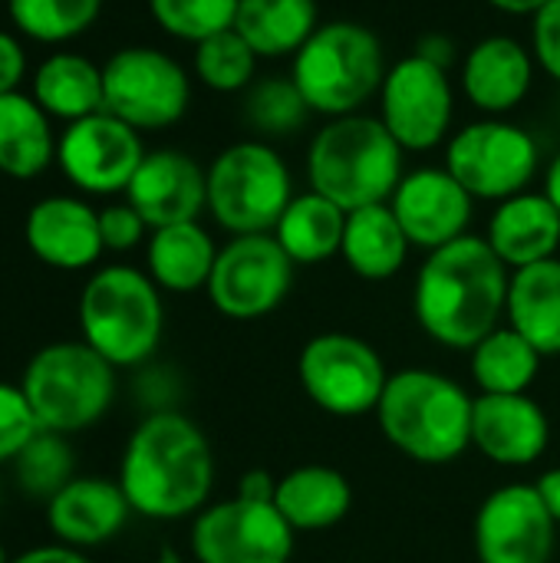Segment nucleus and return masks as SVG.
<instances>
[{
	"label": "nucleus",
	"mask_w": 560,
	"mask_h": 563,
	"mask_svg": "<svg viewBox=\"0 0 560 563\" xmlns=\"http://www.w3.org/2000/svg\"><path fill=\"white\" fill-rule=\"evenodd\" d=\"M30 254L53 271H86L102 257L99 211L73 195L40 198L23 221Z\"/></svg>",
	"instance_id": "20"
},
{
	"label": "nucleus",
	"mask_w": 560,
	"mask_h": 563,
	"mask_svg": "<svg viewBox=\"0 0 560 563\" xmlns=\"http://www.w3.org/2000/svg\"><path fill=\"white\" fill-rule=\"evenodd\" d=\"M488 3L508 16H538L551 0H488Z\"/></svg>",
	"instance_id": "46"
},
{
	"label": "nucleus",
	"mask_w": 560,
	"mask_h": 563,
	"mask_svg": "<svg viewBox=\"0 0 560 563\" xmlns=\"http://www.w3.org/2000/svg\"><path fill=\"white\" fill-rule=\"evenodd\" d=\"M56 162L50 115L33 96H0V172L10 178H36Z\"/></svg>",
	"instance_id": "29"
},
{
	"label": "nucleus",
	"mask_w": 560,
	"mask_h": 563,
	"mask_svg": "<svg viewBox=\"0 0 560 563\" xmlns=\"http://www.w3.org/2000/svg\"><path fill=\"white\" fill-rule=\"evenodd\" d=\"M297 531L274 501L228 498L191 521L195 563H290Z\"/></svg>",
	"instance_id": "14"
},
{
	"label": "nucleus",
	"mask_w": 560,
	"mask_h": 563,
	"mask_svg": "<svg viewBox=\"0 0 560 563\" xmlns=\"http://www.w3.org/2000/svg\"><path fill=\"white\" fill-rule=\"evenodd\" d=\"M241 0H149L152 20L175 40L201 43L234 26Z\"/></svg>",
	"instance_id": "37"
},
{
	"label": "nucleus",
	"mask_w": 560,
	"mask_h": 563,
	"mask_svg": "<svg viewBox=\"0 0 560 563\" xmlns=\"http://www.w3.org/2000/svg\"><path fill=\"white\" fill-rule=\"evenodd\" d=\"M274 492H277V478L264 468H251L238 482V498L248 501H274Z\"/></svg>",
	"instance_id": "44"
},
{
	"label": "nucleus",
	"mask_w": 560,
	"mask_h": 563,
	"mask_svg": "<svg viewBox=\"0 0 560 563\" xmlns=\"http://www.w3.org/2000/svg\"><path fill=\"white\" fill-rule=\"evenodd\" d=\"M541 148L535 135L508 119H479L449 135L446 168L475 201H505L528 191L538 175Z\"/></svg>",
	"instance_id": "10"
},
{
	"label": "nucleus",
	"mask_w": 560,
	"mask_h": 563,
	"mask_svg": "<svg viewBox=\"0 0 560 563\" xmlns=\"http://www.w3.org/2000/svg\"><path fill=\"white\" fill-rule=\"evenodd\" d=\"M116 366L83 340L40 346L20 376L40 429L59 435H76L102 422L116 402Z\"/></svg>",
	"instance_id": "7"
},
{
	"label": "nucleus",
	"mask_w": 560,
	"mask_h": 563,
	"mask_svg": "<svg viewBox=\"0 0 560 563\" xmlns=\"http://www.w3.org/2000/svg\"><path fill=\"white\" fill-rule=\"evenodd\" d=\"M535 488H538V495H541L548 515L554 518V525L560 528V465L548 468V472L535 482Z\"/></svg>",
	"instance_id": "45"
},
{
	"label": "nucleus",
	"mask_w": 560,
	"mask_h": 563,
	"mask_svg": "<svg viewBox=\"0 0 560 563\" xmlns=\"http://www.w3.org/2000/svg\"><path fill=\"white\" fill-rule=\"evenodd\" d=\"M79 333L116 369L145 366L165 333L158 284L129 264L99 267L79 294Z\"/></svg>",
	"instance_id": "5"
},
{
	"label": "nucleus",
	"mask_w": 560,
	"mask_h": 563,
	"mask_svg": "<svg viewBox=\"0 0 560 563\" xmlns=\"http://www.w3.org/2000/svg\"><path fill=\"white\" fill-rule=\"evenodd\" d=\"M257 53L231 26L195 43V76L215 92H241L254 82Z\"/></svg>",
	"instance_id": "36"
},
{
	"label": "nucleus",
	"mask_w": 560,
	"mask_h": 563,
	"mask_svg": "<svg viewBox=\"0 0 560 563\" xmlns=\"http://www.w3.org/2000/svg\"><path fill=\"white\" fill-rule=\"evenodd\" d=\"M290 198V168L264 139L234 142L208 165V214L231 238L271 234Z\"/></svg>",
	"instance_id": "8"
},
{
	"label": "nucleus",
	"mask_w": 560,
	"mask_h": 563,
	"mask_svg": "<svg viewBox=\"0 0 560 563\" xmlns=\"http://www.w3.org/2000/svg\"><path fill=\"white\" fill-rule=\"evenodd\" d=\"M125 201L145 218L152 231L198 221V214L208 211V168L178 148L145 152L125 188Z\"/></svg>",
	"instance_id": "18"
},
{
	"label": "nucleus",
	"mask_w": 560,
	"mask_h": 563,
	"mask_svg": "<svg viewBox=\"0 0 560 563\" xmlns=\"http://www.w3.org/2000/svg\"><path fill=\"white\" fill-rule=\"evenodd\" d=\"M23 73H26V53H23V43H20L13 33L0 30V96L20 92Z\"/></svg>",
	"instance_id": "41"
},
{
	"label": "nucleus",
	"mask_w": 560,
	"mask_h": 563,
	"mask_svg": "<svg viewBox=\"0 0 560 563\" xmlns=\"http://www.w3.org/2000/svg\"><path fill=\"white\" fill-rule=\"evenodd\" d=\"M10 563H89V558L76 548H66V544H40V548H30L17 558H10Z\"/></svg>",
	"instance_id": "43"
},
{
	"label": "nucleus",
	"mask_w": 560,
	"mask_h": 563,
	"mask_svg": "<svg viewBox=\"0 0 560 563\" xmlns=\"http://www.w3.org/2000/svg\"><path fill=\"white\" fill-rule=\"evenodd\" d=\"M479 563H551L558 551V525L535 485L495 488L475 515Z\"/></svg>",
	"instance_id": "16"
},
{
	"label": "nucleus",
	"mask_w": 560,
	"mask_h": 563,
	"mask_svg": "<svg viewBox=\"0 0 560 563\" xmlns=\"http://www.w3.org/2000/svg\"><path fill=\"white\" fill-rule=\"evenodd\" d=\"M531 53L535 63L560 82V0H551L538 16H531Z\"/></svg>",
	"instance_id": "40"
},
{
	"label": "nucleus",
	"mask_w": 560,
	"mask_h": 563,
	"mask_svg": "<svg viewBox=\"0 0 560 563\" xmlns=\"http://www.w3.org/2000/svg\"><path fill=\"white\" fill-rule=\"evenodd\" d=\"M413 244L393 214L389 201L386 205H370L356 208L347 214V231H343V247L340 257L360 280H393L409 257Z\"/></svg>",
	"instance_id": "26"
},
{
	"label": "nucleus",
	"mask_w": 560,
	"mask_h": 563,
	"mask_svg": "<svg viewBox=\"0 0 560 563\" xmlns=\"http://www.w3.org/2000/svg\"><path fill=\"white\" fill-rule=\"evenodd\" d=\"M132 505L119 482L76 475L46 501V525L50 534L76 551L102 548L129 525Z\"/></svg>",
	"instance_id": "21"
},
{
	"label": "nucleus",
	"mask_w": 560,
	"mask_h": 563,
	"mask_svg": "<svg viewBox=\"0 0 560 563\" xmlns=\"http://www.w3.org/2000/svg\"><path fill=\"white\" fill-rule=\"evenodd\" d=\"M218 261L215 238L198 221L155 228L145 244V274L168 294L205 290Z\"/></svg>",
	"instance_id": "25"
},
{
	"label": "nucleus",
	"mask_w": 560,
	"mask_h": 563,
	"mask_svg": "<svg viewBox=\"0 0 560 563\" xmlns=\"http://www.w3.org/2000/svg\"><path fill=\"white\" fill-rule=\"evenodd\" d=\"M416 56H422V59H429V63H436V66H442V69H449L452 63H455V40L452 36H446V33H426V36H419V43H416V49H413Z\"/></svg>",
	"instance_id": "42"
},
{
	"label": "nucleus",
	"mask_w": 560,
	"mask_h": 563,
	"mask_svg": "<svg viewBox=\"0 0 560 563\" xmlns=\"http://www.w3.org/2000/svg\"><path fill=\"white\" fill-rule=\"evenodd\" d=\"M545 195L551 198V205L560 211V152L551 158V165L545 172Z\"/></svg>",
	"instance_id": "47"
},
{
	"label": "nucleus",
	"mask_w": 560,
	"mask_h": 563,
	"mask_svg": "<svg viewBox=\"0 0 560 563\" xmlns=\"http://www.w3.org/2000/svg\"><path fill=\"white\" fill-rule=\"evenodd\" d=\"M508 284L512 271L498 261L488 241L465 234L426 254L413 284L416 323L432 343L472 353L502 327Z\"/></svg>",
	"instance_id": "1"
},
{
	"label": "nucleus",
	"mask_w": 560,
	"mask_h": 563,
	"mask_svg": "<svg viewBox=\"0 0 560 563\" xmlns=\"http://www.w3.org/2000/svg\"><path fill=\"white\" fill-rule=\"evenodd\" d=\"M106 112L135 132L175 125L191 106V79L185 66L155 46H125L102 63Z\"/></svg>",
	"instance_id": "11"
},
{
	"label": "nucleus",
	"mask_w": 560,
	"mask_h": 563,
	"mask_svg": "<svg viewBox=\"0 0 560 563\" xmlns=\"http://www.w3.org/2000/svg\"><path fill=\"white\" fill-rule=\"evenodd\" d=\"M472 205L475 198L446 165L406 172L389 198V208L399 218L409 244L426 254L469 234Z\"/></svg>",
	"instance_id": "17"
},
{
	"label": "nucleus",
	"mask_w": 560,
	"mask_h": 563,
	"mask_svg": "<svg viewBox=\"0 0 560 563\" xmlns=\"http://www.w3.org/2000/svg\"><path fill=\"white\" fill-rule=\"evenodd\" d=\"M310 106L304 102L300 89L294 86L290 76H267L261 82L248 86L244 96V119L251 122V129L257 132V139H284L294 135L307 119H310Z\"/></svg>",
	"instance_id": "35"
},
{
	"label": "nucleus",
	"mask_w": 560,
	"mask_h": 563,
	"mask_svg": "<svg viewBox=\"0 0 560 563\" xmlns=\"http://www.w3.org/2000/svg\"><path fill=\"white\" fill-rule=\"evenodd\" d=\"M274 505L297 534L330 531L350 515L353 485L330 465H300L277 478Z\"/></svg>",
	"instance_id": "24"
},
{
	"label": "nucleus",
	"mask_w": 560,
	"mask_h": 563,
	"mask_svg": "<svg viewBox=\"0 0 560 563\" xmlns=\"http://www.w3.org/2000/svg\"><path fill=\"white\" fill-rule=\"evenodd\" d=\"M142 158V132H135L106 109L69 122L56 139L59 172L86 195H125Z\"/></svg>",
	"instance_id": "15"
},
{
	"label": "nucleus",
	"mask_w": 560,
	"mask_h": 563,
	"mask_svg": "<svg viewBox=\"0 0 560 563\" xmlns=\"http://www.w3.org/2000/svg\"><path fill=\"white\" fill-rule=\"evenodd\" d=\"M297 379L304 396L327 416L360 419L376 412L389 383L376 346L353 333H317L297 356Z\"/></svg>",
	"instance_id": "9"
},
{
	"label": "nucleus",
	"mask_w": 560,
	"mask_h": 563,
	"mask_svg": "<svg viewBox=\"0 0 560 563\" xmlns=\"http://www.w3.org/2000/svg\"><path fill=\"white\" fill-rule=\"evenodd\" d=\"M102 0H7L13 26L36 43H69L99 20Z\"/></svg>",
	"instance_id": "34"
},
{
	"label": "nucleus",
	"mask_w": 560,
	"mask_h": 563,
	"mask_svg": "<svg viewBox=\"0 0 560 563\" xmlns=\"http://www.w3.org/2000/svg\"><path fill=\"white\" fill-rule=\"evenodd\" d=\"M132 515L182 521L208 508L215 488V452L208 435L178 409L149 412L129 435L116 478Z\"/></svg>",
	"instance_id": "2"
},
{
	"label": "nucleus",
	"mask_w": 560,
	"mask_h": 563,
	"mask_svg": "<svg viewBox=\"0 0 560 563\" xmlns=\"http://www.w3.org/2000/svg\"><path fill=\"white\" fill-rule=\"evenodd\" d=\"M403 148L380 115H337L310 139L307 181L310 191L330 198L347 214L370 205H386L399 188L406 165Z\"/></svg>",
	"instance_id": "4"
},
{
	"label": "nucleus",
	"mask_w": 560,
	"mask_h": 563,
	"mask_svg": "<svg viewBox=\"0 0 560 563\" xmlns=\"http://www.w3.org/2000/svg\"><path fill=\"white\" fill-rule=\"evenodd\" d=\"M10 465L23 495L36 501H50L63 485L76 478V455H73L69 435L46 432V429H40Z\"/></svg>",
	"instance_id": "33"
},
{
	"label": "nucleus",
	"mask_w": 560,
	"mask_h": 563,
	"mask_svg": "<svg viewBox=\"0 0 560 563\" xmlns=\"http://www.w3.org/2000/svg\"><path fill=\"white\" fill-rule=\"evenodd\" d=\"M485 241L508 271L551 261L560 247V211L545 191L512 195L495 205Z\"/></svg>",
	"instance_id": "23"
},
{
	"label": "nucleus",
	"mask_w": 560,
	"mask_h": 563,
	"mask_svg": "<svg viewBox=\"0 0 560 563\" xmlns=\"http://www.w3.org/2000/svg\"><path fill=\"white\" fill-rule=\"evenodd\" d=\"M40 432V422L20 389V383L0 379V465L13 462L20 449Z\"/></svg>",
	"instance_id": "38"
},
{
	"label": "nucleus",
	"mask_w": 560,
	"mask_h": 563,
	"mask_svg": "<svg viewBox=\"0 0 560 563\" xmlns=\"http://www.w3.org/2000/svg\"><path fill=\"white\" fill-rule=\"evenodd\" d=\"M347 231V211L317 191L294 195L274 224V238L294 264H323L340 254Z\"/></svg>",
	"instance_id": "31"
},
{
	"label": "nucleus",
	"mask_w": 560,
	"mask_h": 563,
	"mask_svg": "<svg viewBox=\"0 0 560 563\" xmlns=\"http://www.w3.org/2000/svg\"><path fill=\"white\" fill-rule=\"evenodd\" d=\"M455 92L449 69L409 53L393 63L380 86V122L403 152H429L449 142Z\"/></svg>",
	"instance_id": "13"
},
{
	"label": "nucleus",
	"mask_w": 560,
	"mask_h": 563,
	"mask_svg": "<svg viewBox=\"0 0 560 563\" xmlns=\"http://www.w3.org/2000/svg\"><path fill=\"white\" fill-rule=\"evenodd\" d=\"M475 399L446 373L409 366L389 373L376 422L386 442L416 465H449L472 449Z\"/></svg>",
	"instance_id": "3"
},
{
	"label": "nucleus",
	"mask_w": 560,
	"mask_h": 563,
	"mask_svg": "<svg viewBox=\"0 0 560 563\" xmlns=\"http://www.w3.org/2000/svg\"><path fill=\"white\" fill-rule=\"evenodd\" d=\"M0 563H10V558H7V551L0 548Z\"/></svg>",
	"instance_id": "49"
},
{
	"label": "nucleus",
	"mask_w": 560,
	"mask_h": 563,
	"mask_svg": "<svg viewBox=\"0 0 560 563\" xmlns=\"http://www.w3.org/2000/svg\"><path fill=\"white\" fill-rule=\"evenodd\" d=\"M535 66V53L515 36H485L462 56V92L479 112L502 119L528 99Z\"/></svg>",
	"instance_id": "22"
},
{
	"label": "nucleus",
	"mask_w": 560,
	"mask_h": 563,
	"mask_svg": "<svg viewBox=\"0 0 560 563\" xmlns=\"http://www.w3.org/2000/svg\"><path fill=\"white\" fill-rule=\"evenodd\" d=\"M155 563H185V561H182V554H178L175 548H162V554H158V561Z\"/></svg>",
	"instance_id": "48"
},
{
	"label": "nucleus",
	"mask_w": 560,
	"mask_h": 563,
	"mask_svg": "<svg viewBox=\"0 0 560 563\" xmlns=\"http://www.w3.org/2000/svg\"><path fill=\"white\" fill-rule=\"evenodd\" d=\"M50 119L79 122L86 115H96L106 109L102 92V66L86 59L83 53H50L36 73H33V92H30Z\"/></svg>",
	"instance_id": "28"
},
{
	"label": "nucleus",
	"mask_w": 560,
	"mask_h": 563,
	"mask_svg": "<svg viewBox=\"0 0 560 563\" xmlns=\"http://www.w3.org/2000/svg\"><path fill=\"white\" fill-rule=\"evenodd\" d=\"M551 445V422L541 402L521 396H475L472 449L502 468H528Z\"/></svg>",
	"instance_id": "19"
},
{
	"label": "nucleus",
	"mask_w": 560,
	"mask_h": 563,
	"mask_svg": "<svg viewBox=\"0 0 560 563\" xmlns=\"http://www.w3.org/2000/svg\"><path fill=\"white\" fill-rule=\"evenodd\" d=\"M294 267L297 264L284 254L274 234H238L218 247L205 294L228 320H261L287 300Z\"/></svg>",
	"instance_id": "12"
},
{
	"label": "nucleus",
	"mask_w": 560,
	"mask_h": 563,
	"mask_svg": "<svg viewBox=\"0 0 560 563\" xmlns=\"http://www.w3.org/2000/svg\"><path fill=\"white\" fill-rule=\"evenodd\" d=\"M505 320L545 360L560 356V257L512 271Z\"/></svg>",
	"instance_id": "27"
},
{
	"label": "nucleus",
	"mask_w": 560,
	"mask_h": 563,
	"mask_svg": "<svg viewBox=\"0 0 560 563\" xmlns=\"http://www.w3.org/2000/svg\"><path fill=\"white\" fill-rule=\"evenodd\" d=\"M541 360L518 330L502 323L469 353V369L482 396H521L535 386Z\"/></svg>",
	"instance_id": "32"
},
{
	"label": "nucleus",
	"mask_w": 560,
	"mask_h": 563,
	"mask_svg": "<svg viewBox=\"0 0 560 563\" xmlns=\"http://www.w3.org/2000/svg\"><path fill=\"white\" fill-rule=\"evenodd\" d=\"M99 234H102L106 251L125 254V251L139 247L145 241V234H152V228L129 201H119V205H106L99 211Z\"/></svg>",
	"instance_id": "39"
},
{
	"label": "nucleus",
	"mask_w": 560,
	"mask_h": 563,
	"mask_svg": "<svg viewBox=\"0 0 560 563\" xmlns=\"http://www.w3.org/2000/svg\"><path fill=\"white\" fill-rule=\"evenodd\" d=\"M386 69L383 43L370 26L356 20H330L294 53L290 79L310 112L337 119L360 112L380 96Z\"/></svg>",
	"instance_id": "6"
},
{
	"label": "nucleus",
	"mask_w": 560,
	"mask_h": 563,
	"mask_svg": "<svg viewBox=\"0 0 560 563\" xmlns=\"http://www.w3.org/2000/svg\"><path fill=\"white\" fill-rule=\"evenodd\" d=\"M317 26V0H241L234 16V30L248 40L257 59H294Z\"/></svg>",
	"instance_id": "30"
}]
</instances>
